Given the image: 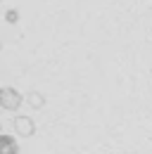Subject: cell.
I'll return each instance as SVG.
<instances>
[{
	"label": "cell",
	"mask_w": 152,
	"mask_h": 154,
	"mask_svg": "<svg viewBox=\"0 0 152 154\" xmlns=\"http://www.w3.org/2000/svg\"><path fill=\"white\" fill-rule=\"evenodd\" d=\"M12 128H14V133L21 135V137H31V135H36V121L31 119V116H14L12 119Z\"/></svg>",
	"instance_id": "7a4b0ae2"
},
{
	"label": "cell",
	"mask_w": 152,
	"mask_h": 154,
	"mask_svg": "<svg viewBox=\"0 0 152 154\" xmlns=\"http://www.w3.org/2000/svg\"><path fill=\"white\" fill-rule=\"evenodd\" d=\"M0 135H2V123H0Z\"/></svg>",
	"instance_id": "8992f818"
},
{
	"label": "cell",
	"mask_w": 152,
	"mask_h": 154,
	"mask_svg": "<svg viewBox=\"0 0 152 154\" xmlns=\"http://www.w3.org/2000/svg\"><path fill=\"white\" fill-rule=\"evenodd\" d=\"M0 48H2V43H0Z\"/></svg>",
	"instance_id": "52a82bcc"
},
{
	"label": "cell",
	"mask_w": 152,
	"mask_h": 154,
	"mask_svg": "<svg viewBox=\"0 0 152 154\" xmlns=\"http://www.w3.org/2000/svg\"><path fill=\"white\" fill-rule=\"evenodd\" d=\"M17 17H19L17 10H7V14H5V19L10 21V24H14V21H17Z\"/></svg>",
	"instance_id": "5b68a950"
},
{
	"label": "cell",
	"mask_w": 152,
	"mask_h": 154,
	"mask_svg": "<svg viewBox=\"0 0 152 154\" xmlns=\"http://www.w3.org/2000/svg\"><path fill=\"white\" fill-rule=\"evenodd\" d=\"M21 102H24V95H21L19 90L10 88V85L0 88V109H5V112H17L19 107H21Z\"/></svg>",
	"instance_id": "6da1fadb"
},
{
	"label": "cell",
	"mask_w": 152,
	"mask_h": 154,
	"mask_svg": "<svg viewBox=\"0 0 152 154\" xmlns=\"http://www.w3.org/2000/svg\"><path fill=\"white\" fill-rule=\"evenodd\" d=\"M0 154H19L17 137H12V135H0Z\"/></svg>",
	"instance_id": "3957f363"
},
{
	"label": "cell",
	"mask_w": 152,
	"mask_h": 154,
	"mask_svg": "<svg viewBox=\"0 0 152 154\" xmlns=\"http://www.w3.org/2000/svg\"><path fill=\"white\" fill-rule=\"evenodd\" d=\"M29 104L33 109H43L45 107V97L40 95V93H29Z\"/></svg>",
	"instance_id": "277c9868"
}]
</instances>
